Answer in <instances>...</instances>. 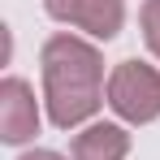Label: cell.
Wrapping results in <instances>:
<instances>
[{"mask_svg": "<svg viewBox=\"0 0 160 160\" xmlns=\"http://www.w3.org/2000/svg\"><path fill=\"white\" fill-rule=\"evenodd\" d=\"M100 78L104 61L91 43L74 35H52L43 43V91H48V117L52 126L69 130L100 108Z\"/></svg>", "mask_w": 160, "mask_h": 160, "instance_id": "1", "label": "cell"}, {"mask_svg": "<svg viewBox=\"0 0 160 160\" xmlns=\"http://www.w3.org/2000/svg\"><path fill=\"white\" fill-rule=\"evenodd\" d=\"M108 104L117 117H126L134 126L156 121L160 117V74L143 61H121L108 78Z\"/></svg>", "mask_w": 160, "mask_h": 160, "instance_id": "2", "label": "cell"}, {"mask_svg": "<svg viewBox=\"0 0 160 160\" xmlns=\"http://www.w3.org/2000/svg\"><path fill=\"white\" fill-rule=\"evenodd\" d=\"M43 9L56 22H69V26L95 35V39H112L121 30V22H126L121 0H43Z\"/></svg>", "mask_w": 160, "mask_h": 160, "instance_id": "3", "label": "cell"}, {"mask_svg": "<svg viewBox=\"0 0 160 160\" xmlns=\"http://www.w3.org/2000/svg\"><path fill=\"white\" fill-rule=\"evenodd\" d=\"M0 134L4 143H26L30 134H39V108L22 78L0 82Z\"/></svg>", "mask_w": 160, "mask_h": 160, "instance_id": "4", "label": "cell"}, {"mask_svg": "<svg viewBox=\"0 0 160 160\" xmlns=\"http://www.w3.org/2000/svg\"><path fill=\"white\" fill-rule=\"evenodd\" d=\"M130 152V134L121 126H87V130L74 138V160H126Z\"/></svg>", "mask_w": 160, "mask_h": 160, "instance_id": "5", "label": "cell"}, {"mask_svg": "<svg viewBox=\"0 0 160 160\" xmlns=\"http://www.w3.org/2000/svg\"><path fill=\"white\" fill-rule=\"evenodd\" d=\"M143 39H147V48L160 56V0H147V4H143Z\"/></svg>", "mask_w": 160, "mask_h": 160, "instance_id": "6", "label": "cell"}, {"mask_svg": "<svg viewBox=\"0 0 160 160\" xmlns=\"http://www.w3.org/2000/svg\"><path fill=\"white\" fill-rule=\"evenodd\" d=\"M22 160H65V156H56V152H26Z\"/></svg>", "mask_w": 160, "mask_h": 160, "instance_id": "7", "label": "cell"}]
</instances>
